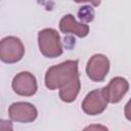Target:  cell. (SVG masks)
I'll use <instances>...</instances> for the list:
<instances>
[{"mask_svg":"<svg viewBox=\"0 0 131 131\" xmlns=\"http://www.w3.org/2000/svg\"><path fill=\"white\" fill-rule=\"evenodd\" d=\"M77 76H79L78 60H66L47 70L45 74V86L49 90L60 89Z\"/></svg>","mask_w":131,"mask_h":131,"instance_id":"obj_1","label":"cell"},{"mask_svg":"<svg viewBox=\"0 0 131 131\" xmlns=\"http://www.w3.org/2000/svg\"><path fill=\"white\" fill-rule=\"evenodd\" d=\"M38 45L40 52L49 58H54L62 54V46L59 34L56 30L47 28L38 33Z\"/></svg>","mask_w":131,"mask_h":131,"instance_id":"obj_2","label":"cell"},{"mask_svg":"<svg viewBox=\"0 0 131 131\" xmlns=\"http://www.w3.org/2000/svg\"><path fill=\"white\" fill-rule=\"evenodd\" d=\"M25 54V46L19 38L8 36L0 40V60L5 63H15Z\"/></svg>","mask_w":131,"mask_h":131,"instance_id":"obj_3","label":"cell"},{"mask_svg":"<svg viewBox=\"0 0 131 131\" xmlns=\"http://www.w3.org/2000/svg\"><path fill=\"white\" fill-rule=\"evenodd\" d=\"M110 71V60L103 54H94L90 57L86 66V74L90 80L101 82Z\"/></svg>","mask_w":131,"mask_h":131,"instance_id":"obj_4","label":"cell"},{"mask_svg":"<svg viewBox=\"0 0 131 131\" xmlns=\"http://www.w3.org/2000/svg\"><path fill=\"white\" fill-rule=\"evenodd\" d=\"M11 87L13 91L20 96H33L38 89L37 80L30 72H20L12 80Z\"/></svg>","mask_w":131,"mask_h":131,"instance_id":"obj_5","label":"cell"},{"mask_svg":"<svg viewBox=\"0 0 131 131\" xmlns=\"http://www.w3.org/2000/svg\"><path fill=\"white\" fill-rule=\"evenodd\" d=\"M10 120L19 123H31L38 117L36 106L30 102L18 101L12 103L8 108Z\"/></svg>","mask_w":131,"mask_h":131,"instance_id":"obj_6","label":"cell"},{"mask_svg":"<svg viewBox=\"0 0 131 131\" xmlns=\"http://www.w3.org/2000/svg\"><path fill=\"white\" fill-rule=\"evenodd\" d=\"M106 106L107 100L104 97L102 89L92 90L85 96L82 102L83 112L89 116H96L103 113Z\"/></svg>","mask_w":131,"mask_h":131,"instance_id":"obj_7","label":"cell"},{"mask_svg":"<svg viewBox=\"0 0 131 131\" xmlns=\"http://www.w3.org/2000/svg\"><path fill=\"white\" fill-rule=\"evenodd\" d=\"M128 89H129V83L125 78L115 77L110 81L107 86L102 88V91L107 102L118 103L128 92Z\"/></svg>","mask_w":131,"mask_h":131,"instance_id":"obj_8","label":"cell"},{"mask_svg":"<svg viewBox=\"0 0 131 131\" xmlns=\"http://www.w3.org/2000/svg\"><path fill=\"white\" fill-rule=\"evenodd\" d=\"M59 30L64 34H74L80 38H84L89 34V26L78 23L73 14H66L59 20Z\"/></svg>","mask_w":131,"mask_h":131,"instance_id":"obj_9","label":"cell"},{"mask_svg":"<svg viewBox=\"0 0 131 131\" xmlns=\"http://www.w3.org/2000/svg\"><path fill=\"white\" fill-rule=\"evenodd\" d=\"M80 88H81V82L79 76H77L70 83H68L67 85H64L59 89V98L63 102H73L77 98Z\"/></svg>","mask_w":131,"mask_h":131,"instance_id":"obj_10","label":"cell"},{"mask_svg":"<svg viewBox=\"0 0 131 131\" xmlns=\"http://www.w3.org/2000/svg\"><path fill=\"white\" fill-rule=\"evenodd\" d=\"M82 131H108V129L103 126V125H99V124H93V125H89L86 128H84Z\"/></svg>","mask_w":131,"mask_h":131,"instance_id":"obj_11","label":"cell"},{"mask_svg":"<svg viewBox=\"0 0 131 131\" xmlns=\"http://www.w3.org/2000/svg\"><path fill=\"white\" fill-rule=\"evenodd\" d=\"M0 131H13L12 123L10 121L0 119Z\"/></svg>","mask_w":131,"mask_h":131,"instance_id":"obj_12","label":"cell"}]
</instances>
